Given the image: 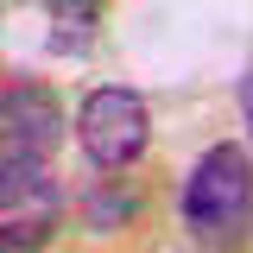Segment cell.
I'll use <instances>...</instances> for the list:
<instances>
[{"mask_svg":"<svg viewBox=\"0 0 253 253\" xmlns=\"http://www.w3.org/2000/svg\"><path fill=\"white\" fill-rule=\"evenodd\" d=\"M57 133H63V114L38 83H6L0 89V146H6L0 158H13V152L19 158H51Z\"/></svg>","mask_w":253,"mask_h":253,"instance_id":"277c9868","label":"cell"},{"mask_svg":"<svg viewBox=\"0 0 253 253\" xmlns=\"http://www.w3.org/2000/svg\"><path fill=\"white\" fill-rule=\"evenodd\" d=\"M241 114H247V139H253V76L241 83Z\"/></svg>","mask_w":253,"mask_h":253,"instance_id":"5b68a950","label":"cell"},{"mask_svg":"<svg viewBox=\"0 0 253 253\" xmlns=\"http://www.w3.org/2000/svg\"><path fill=\"white\" fill-rule=\"evenodd\" d=\"M76 139H83L89 165L121 171V165H133V158L146 152L152 114H146V101H139L133 89L108 83V89H89V95H83V108H76Z\"/></svg>","mask_w":253,"mask_h":253,"instance_id":"3957f363","label":"cell"},{"mask_svg":"<svg viewBox=\"0 0 253 253\" xmlns=\"http://www.w3.org/2000/svg\"><path fill=\"white\" fill-rule=\"evenodd\" d=\"M0 253H6V247H0Z\"/></svg>","mask_w":253,"mask_h":253,"instance_id":"8992f818","label":"cell"},{"mask_svg":"<svg viewBox=\"0 0 253 253\" xmlns=\"http://www.w3.org/2000/svg\"><path fill=\"white\" fill-rule=\"evenodd\" d=\"M63 221V184L51 158H0V247L32 253L57 234Z\"/></svg>","mask_w":253,"mask_h":253,"instance_id":"7a4b0ae2","label":"cell"},{"mask_svg":"<svg viewBox=\"0 0 253 253\" xmlns=\"http://www.w3.org/2000/svg\"><path fill=\"white\" fill-rule=\"evenodd\" d=\"M184 234L203 253H241L253 234V165L241 146H209L184 177Z\"/></svg>","mask_w":253,"mask_h":253,"instance_id":"6da1fadb","label":"cell"}]
</instances>
